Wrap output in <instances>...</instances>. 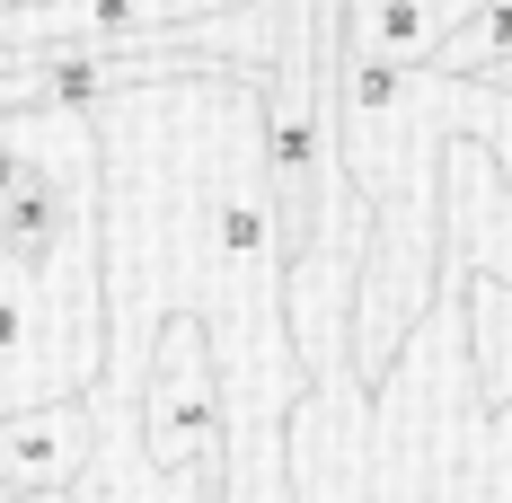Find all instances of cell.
<instances>
[{"instance_id": "cell-1", "label": "cell", "mask_w": 512, "mask_h": 503, "mask_svg": "<svg viewBox=\"0 0 512 503\" xmlns=\"http://www.w3.org/2000/svg\"><path fill=\"white\" fill-rule=\"evenodd\" d=\"M142 433H151V459L177 477H195V486H221V451H230V433H221V389H212V353H204V327L195 318H177L168 336H159V371H151V398H142Z\"/></svg>"}, {"instance_id": "cell-2", "label": "cell", "mask_w": 512, "mask_h": 503, "mask_svg": "<svg viewBox=\"0 0 512 503\" xmlns=\"http://www.w3.org/2000/svg\"><path fill=\"white\" fill-rule=\"evenodd\" d=\"M89 468V398H18L0 406V486H80Z\"/></svg>"}, {"instance_id": "cell-3", "label": "cell", "mask_w": 512, "mask_h": 503, "mask_svg": "<svg viewBox=\"0 0 512 503\" xmlns=\"http://www.w3.org/2000/svg\"><path fill=\"white\" fill-rule=\"evenodd\" d=\"M477 0H336V18H345V36L336 53H354V62H389V71H424L433 45L460 27Z\"/></svg>"}, {"instance_id": "cell-4", "label": "cell", "mask_w": 512, "mask_h": 503, "mask_svg": "<svg viewBox=\"0 0 512 503\" xmlns=\"http://www.w3.org/2000/svg\"><path fill=\"white\" fill-rule=\"evenodd\" d=\"M9 503H71V486H36V495H9Z\"/></svg>"}, {"instance_id": "cell-5", "label": "cell", "mask_w": 512, "mask_h": 503, "mask_svg": "<svg viewBox=\"0 0 512 503\" xmlns=\"http://www.w3.org/2000/svg\"><path fill=\"white\" fill-rule=\"evenodd\" d=\"M0 503H9V486H0Z\"/></svg>"}]
</instances>
